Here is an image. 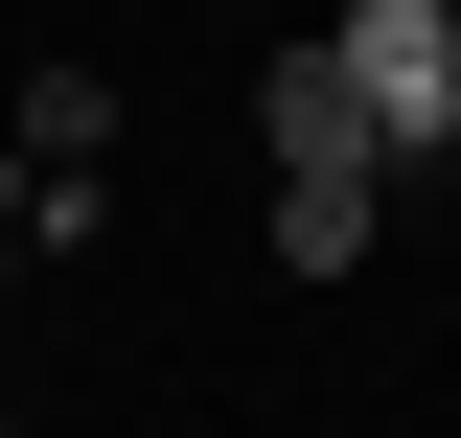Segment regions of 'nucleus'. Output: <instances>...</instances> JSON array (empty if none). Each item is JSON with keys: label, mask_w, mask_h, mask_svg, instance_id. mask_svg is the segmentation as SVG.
Listing matches in <instances>:
<instances>
[{"label": "nucleus", "mask_w": 461, "mask_h": 438, "mask_svg": "<svg viewBox=\"0 0 461 438\" xmlns=\"http://www.w3.org/2000/svg\"><path fill=\"white\" fill-rule=\"evenodd\" d=\"M323 47H346V93H369V162H438L461 139V0H346Z\"/></svg>", "instance_id": "f257e3e1"}, {"label": "nucleus", "mask_w": 461, "mask_h": 438, "mask_svg": "<svg viewBox=\"0 0 461 438\" xmlns=\"http://www.w3.org/2000/svg\"><path fill=\"white\" fill-rule=\"evenodd\" d=\"M93 139H115V69H23V162L93 185Z\"/></svg>", "instance_id": "20e7f679"}, {"label": "nucleus", "mask_w": 461, "mask_h": 438, "mask_svg": "<svg viewBox=\"0 0 461 438\" xmlns=\"http://www.w3.org/2000/svg\"><path fill=\"white\" fill-rule=\"evenodd\" d=\"M254 139H277V162H369V93H346V47H323V23L254 69Z\"/></svg>", "instance_id": "f03ea898"}, {"label": "nucleus", "mask_w": 461, "mask_h": 438, "mask_svg": "<svg viewBox=\"0 0 461 438\" xmlns=\"http://www.w3.org/2000/svg\"><path fill=\"white\" fill-rule=\"evenodd\" d=\"M369 185H393V162H277V277H346V254H369Z\"/></svg>", "instance_id": "7ed1b4c3"}, {"label": "nucleus", "mask_w": 461, "mask_h": 438, "mask_svg": "<svg viewBox=\"0 0 461 438\" xmlns=\"http://www.w3.org/2000/svg\"><path fill=\"white\" fill-rule=\"evenodd\" d=\"M0 438H23V415H0Z\"/></svg>", "instance_id": "39448f33"}]
</instances>
